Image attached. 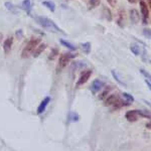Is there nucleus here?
<instances>
[{
  "instance_id": "32",
  "label": "nucleus",
  "mask_w": 151,
  "mask_h": 151,
  "mask_svg": "<svg viewBox=\"0 0 151 151\" xmlns=\"http://www.w3.org/2000/svg\"><path fill=\"white\" fill-rule=\"evenodd\" d=\"M145 82H146V84H147L148 88L150 89V86H151V85H150V82H149V80H147V79H146V80H145Z\"/></svg>"
},
{
  "instance_id": "7",
  "label": "nucleus",
  "mask_w": 151,
  "mask_h": 151,
  "mask_svg": "<svg viewBox=\"0 0 151 151\" xmlns=\"http://www.w3.org/2000/svg\"><path fill=\"white\" fill-rule=\"evenodd\" d=\"M126 119L129 121V122H135V121L138 120V117H139V114H138V110H131V111H128L125 115Z\"/></svg>"
},
{
  "instance_id": "28",
  "label": "nucleus",
  "mask_w": 151,
  "mask_h": 151,
  "mask_svg": "<svg viewBox=\"0 0 151 151\" xmlns=\"http://www.w3.org/2000/svg\"><path fill=\"white\" fill-rule=\"evenodd\" d=\"M71 119L73 121H78L79 120V115L77 113H72L71 114Z\"/></svg>"
},
{
  "instance_id": "31",
  "label": "nucleus",
  "mask_w": 151,
  "mask_h": 151,
  "mask_svg": "<svg viewBox=\"0 0 151 151\" xmlns=\"http://www.w3.org/2000/svg\"><path fill=\"white\" fill-rule=\"evenodd\" d=\"M107 2L110 4L111 6H114L115 3H116V0H107Z\"/></svg>"
},
{
  "instance_id": "2",
  "label": "nucleus",
  "mask_w": 151,
  "mask_h": 151,
  "mask_svg": "<svg viewBox=\"0 0 151 151\" xmlns=\"http://www.w3.org/2000/svg\"><path fill=\"white\" fill-rule=\"evenodd\" d=\"M40 42H41L40 38H38V37H32L31 38V39L26 43V46H24V48L22 50V52H21V57H22V59H26V57H28L30 54H32L33 50H35V48H37Z\"/></svg>"
},
{
  "instance_id": "9",
  "label": "nucleus",
  "mask_w": 151,
  "mask_h": 151,
  "mask_svg": "<svg viewBox=\"0 0 151 151\" xmlns=\"http://www.w3.org/2000/svg\"><path fill=\"white\" fill-rule=\"evenodd\" d=\"M12 44H13V37H7L3 42V50H4V52L5 54H8L10 52L11 50V48H12Z\"/></svg>"
},
{
  "instance_id": "29",
  "label": "nucleus",
  "mask_w": 151,
  "mask_h": 151,
  "mask_svg": "<svg viewBox=\"0 0 151 151\" xmlns=\"http://www.w3.org/2000/svg\"><path fill=\"white\" fill-rule=\"evenodd\" d=\"M16 37H17L18 38L22 37V30H21V29H18V30L16 31Z\"/></svg>"
},
{
  "instance_id": "8",
  "label": "nucleus",
  "mask_w": 151,
  "mask_h": 151,
  "mask_svg": "<svg viewBox=\"0 0 151 151\" xmlns=\"http://www.w3.org/2000/svg\"><path fill=\"white\" fill-rule=\"evenodd\" d=\"M50 102V97H46L43 100H42L41 103L39 104V106H38V108H37V114L38 115L43 113V112L46 111V107H48V105Z\"/></svg>"
},
{
  "instance_id": "24",
  "label": "nucleus",
  "mask_w": 151,
  "mask_h": 151,
  "mask_svg": "<svg viewBox=\"0 0 151 151\" xmlns=\"http://www.w3.org/2000/svg\"><path fill=\"white\" fill-rule=\"evenodd\" d=\"M100 3V0H90V8H94L98 6Z\"/></svg>"
},
{
  "instance_id": "16",
  "label": "nucleus",
  "mask_w": 151,
  "mask_h": 151,
  "mask_svg": "<svg viewBox=\"0 0 151 151\" xmlns=\"http://www.w3.org/2000/svg\"><path fill=\"white\" fill-rule=\"evenodd\" d=\"M61 43L63 44V46H66V48H69V50H77V46H75L73 43H71V42L67 41V40L61 39Z\"/></svg>"
},
{
  "instance_id": "10",
  "label": "nucleus",
  "mask_w": 151,
  "mask_h": 151,
  "mask_svg": "<svg viewBox=\"0 0 151 151\" xmlns=\"http://www.w3.org/2000/svg\"><path fill=\"white\" fill-rule=\"evenodd\" d=\"M46 48V43H41L40 42L39 44L35 48V50H33V52H32V57H39L40 54H42V52H44V50Z\"/></svg>"
},
{
  "instance_id": "5",
  "label": "nucleus",
  "mask_w": 151,
  "mask_h": 151,
  "mask_svg": "<svg viewBox=\"0 0 151 151\" xmlns=\"http://www.w3.org/2000/svg\"><path fill=\"white\" fill-rule=\"evenodd\" d=\"M92 74H93L92 70H87V71H85L84 73L81 75L80 79L78 80V82H77V87H80V86H82V85L86 84V83L88 82L89 79L91 78Z\"/></svg>"
},
{
  "instance_id": "35",
  "label": "nucleus",
  "mask_w": 151,
  "mask_h": 151,
  "mask_svg": "<svg viewBox=\"0 0 151 151\" xmlns=\"http://www.w3.org/2000/svg\"><path fill=\"white\" fill-rule=\"evenodd\" d=\"M151 0H148V7H150V6H151Z\"/></svg>"
},
{
  "instance_id": "27",
  "label": "nucleus",
  "mask_w": 151,
  "mask_h": 151,
  "mask_svg": "<svg viewBox=\"0 0 151 151\" xmlns=\"http://www.w3.org/2000/svg\"><path fill=\"white\" fill-rule=\"evenodd\" d=\"M140 73H141L142 75L145 77V78L147 79V80H150V75H149V74H148L147 72H146L144 69H141V70H140Z\"/></svg>"
},
{
  "instance_id": "12",
  "label": "nucleus",
  "mask_w": 151,
  "mask_h": 151,
  "mask_svg": "<svg viewBox=\"0 0 151 151\" xmlns=\"http://www.w3.org/2000/svg\"><path fill=\"white\" fill-rule=\"evenodd\" d=\"M21 8H22L24 11H26L27 13H30V10H31L30 0H23V1L21 2Z\"/></svg>"
},
{
  "instance_id": "25",
  "label": "nucleus",
  "mask_w": 151,
  "mask_h": 151,
  "mask_svg": "<svg viewBox=\"0 0 151 151\" xmlns=\"http://www.w3.org/2000/svg\"><path fill=\"white\" fill-rule=\"evenodd\" d=\"M122 22H124V15H123L122 13H120V14H119V18H118V20H117V23H118V24L120 25L121 27H123Z\"/></svg>"
},
{
  "instance_id": "23",
  "label": "nucleus",
  "mask_w": 151,
  "mask_h": 151,
  "mask_svg": "<svg viewBox=\"0 0 151 151\" xmlns=\"http://www.w3.org/2000/svg\"><path fill=\"white\" fill-rule=\"evenodd\" d=\"M104 12L106 13V18L108 19L109 21L112 20V14H111V11H110L108 8H104Z\"/></svg>"
},
{
  "instance_id": "1",
  "label": "nucleus",
  "mask_w": 151,
  "mask_h": 151,
  "mask_svg": "<svg viewBox=\"0 0 151 151\" xmlns=\"http://www.w3.org/2000/svg\"><path fill=\"white\" fill-rule=\"evenodd\" d=\"M33 19L37 21V24H39L42 28L46 29L48 31H52V32H61L65 33L59 26L52 20V19L46 17V16H39V15H34Z\"/></svg>"
},
{
  "instance_id": "34",
  "label": "nucleus",
  "mask_w": 151,
  "mask_h": 151,
  "mask_svg": "<svg viewBox=\"0 0 151 151\" xmlns=\"http://www.w3.org/2000/svg\"><path fill=\"white\" fill-rule=\"evenodd\" d=\"M146 127H147L148 129H150V123H148V124H146Z\"/></svg>"
},
{
  "instance_id": "3",
  "label": "nucleus",
  "mask_w": 151,
  "mask_h": 151,
  "mask_svg": "<svg viewBox=\"0 0 151 151\" xmlns=\"http://www.w3.org/2000/svg\"><path fill=\"white\" fill-rule=\"evenodd\" d=\"M77 54H71V52H68V54H63L59 59V66H57V71L61 72L63 68L67 67V65L70 63V61H72L73 59H75Z\"/></svg>"
},
{
  "instance_id": "18",
  "label": "nucleus",
  "mask_w": 151,
  "mask_h": 151,
  "mask_svg": "<svg viewBox=\"0 0 151 151\" xmlns=\"http://www.w3.org/2000/svg\"><path fill=\"white\" fill-rule=\"evenodd\" d=\"M130 50L135 56H139L140 54V46H137V44H131Z\"/></svg>"
},
{
  "instance_id": "14",
  "label": "nucleus",
  "mask_w": 151,
  "mask_h": 151,
  "mask_svg": "<svg viewBox=\"0 0 151 151\" xmlns=\"http://www.w3.org/2000/svg\"><path fill=\"white\" fill-rule=\"evenodd\" d=\"M42 5L46 6V8H48V10H50L52 12H54V10H56V4L54 3L52 1H42Z\"/></svg>"
},
{
  "instance_id": "20",
  "label": "nucleus",
  "mask_w": 151,
  "mask_h": 151,
  "mask_svg": "<svg viewBox=\"0 0 151 151\" xmlns=\"http://www.w3.org/2000/svg\"><path fill=\"white\" fill-rule=\"evenodd\" d=\"M138 114H139V117H145V118L150 119L149 111H146V110H138Z\"/></svg>"
},
{
  "instance_id": "33",
  "label": "nucleus",
  "mask_w": 151,
  "mask_h": 151,
  "mask_svg": "<svg viewBox=\"0 0 151 151\" xmlns=\"http://www.w3.org/2000/svg\"><path fill=\"white\" fill-rule=\"evenodd\" d=\"M128 2H130V3H135L136 2V0H127Z\"/></svg>"
},
{
  "instance_id": "11",
  "label": "nucleus",
  "mask_w": 151,
  "mask_h": 151,
  "mask_svg": "<svg viewBox=\"0 0 151 151\" xmlns=\"http://www.w3.org/2000/svg\"><path fill=\"white\" fill-rule=\"evenodd\" d=\"M118 100L119 98L117 95H110L105 99V106H113Z\"/></svg>"
},
{
  "instance_id": "19",
  "label": "nucleus",
  "mask_w": 151,
  "mask_h": 151,
  "mask_svg": "<svg viewBox=\"0 0 151 151\" xmlns=\"http://www.w3.org/2000/svg\"><path fill=\"white\" fill-rule=\"evenodd\" d=\"M111 73H112V76H113V77H114V79H115V80H116V81H117V82H118V83H119V84H120V85H123V86H126V84H125V83H124V82H123V81H122V80H121L120 76H119V75H118V73H117V72H116V71H112V72H111Z\"/></svg>"
},
{
  "instance_id": "30",
  "label": "nucleus",
  "mask_w": 151,
  "mask_h": 151,
  "mask_svg": "<svg viewBox=\"0 0 151 151\" xmlns=\"http://www.w3.org/2000/svg\"><path fill=\"white\" fill-rule=\"evenodd\" d=\"M144 35L147 37L148 38H150V30L149 29H144Z\"/></svg>"
},
{
  "instance_id": "15",
  "label": "nucleus",
  "mask_w": 151,
  "mask_h": 151,
  "mask_svg": "<svg viewBox=\"0 0 151 151\" xmlns=\"http://www.w3.org/2000/svg\"><path fill=\"white\" fill-rule=\"evenodd\" d=\"M122 97H123V100H124L126 103H128L129 105H130V104H132L134 102V97L132 95L128 94V93H123Z\"/></svg>"
},
{
  "instance_id": "21",
  "label": "nucleus",
  "mask_w": 151,
  "mask_h": 151,
  "mask_svg": "<svg viewBox=\"0 0 151 151\" xmlns=\"http://www.w3.org/2000/svg\"><path fill=\"white\" fill-rule=\"evenodd\" d=\"M5 7L7 8L8 10H10V11L15 12V6L12 3H10V2H5Z\"/></svg>"
},
{
  "instance_id": "4",
  "label": "nucleus",
  "mask_w": 151,
  "mask_h": 151,
  "mask_svg": "<svg viewBox=\"0 0 151 151\" xmlns=\"http://www.w3.org/2000/svg\"><path fill=\"white\" fill-rule=\"evenodd\" d=\"M139 5H140V9H141V14H142V17H143V23H147V20L149 19L150 16V11H149V7H148L147 3L143 0H140L139 2Z\"/></svg>"
},
{
  "instance_id": "26",
  "label": "nucleus",
  "mask_w": 151,
  "mask_h": 151,
  "mask_svg": "<svg viewBox=\"0 0 151 151\" xmlns=\"http://www.w3.org/2000/svg\"><path fill=\"white\" fill-rule=\"evenodd\" d=\"M57 54H59V50H56V48H54V50H52V54H50V59H54V57L57 56Z\"/></svg>"
},
{
  "instance_id": "13",
  "label": "nucleus",
  "mask_w": 151,
  "mask_h": 151,
  "mask_svg": "<svg viewBox=\"0 0 151 151\" xmlns=\"http://www.w3.org/2000/svg\"><path fill=\"white\" fill-rule=\"evenodd\" d=\"M130 18H131V21H132L133 23H137L139 22V13H138V11L136 9H132L130 10Z\"/></svg>"
},
{
  "instance_id": "22",
  "label": "nucleus",
  "mask_w": 151,
  "mask_h": 151,
  "mask_svg": "<svg viewBox=\"0 0 151 151\" xmlns=\"http://www.w3.org/2000/svg\"><path fill=\"white\" fill-rule=\"evenodd\" d=\"M110 90H111V88H108V89H106V90L104 91V92L102 93L101 95H100V99H101V100H104V99H105V98L107 97V95H109Z\"/></svg>"
},
{
  "instance_id": "6",
  "label": "nucleus",
  "mask_w": 151,
  "mask_h": 151,
  "mask_svg": "<svg viewBox=\"0 0 151 151\" xmlns=\"http://www.w3.org/2000/svg\"><path fill=\"white\" fill-rule=\"evenodd\" d=\"M104 87V82L101 80H95L92 83V86H91V91H92L93 94H97L100 90H102Z\"/></svg>"
},
{
  "instance_id": "17",
  "label": "nucleus",
  "mask_w": 151,
  "mask_h": 151,
  "mask_svg": "<svg viewBox=\"0 0 151 151\" xmlns=\"http://www.w3.org/2000/svg\"><path fill=\"white\" fill-rule=\"evenodd\" d=\"M81 48H82L83 52H85L86 54H90V52H91V43L90 42H85V43H83L82 46H81Z\"/></svg>"
},
{
  "instance_id": "36",
  "label": "nucleus",
  "mask_w": 151,
  "mask_h": 151,
  "mask_svg": "<svg viewBox=\"0 0 151 151\" xmlns=\"http://www.w3.org/2000/svg\"><path fill=\"white\" fill-rule=\"evenodd\" d=\"M1 39H2V33H0V41H1Z\"/></svg>"
}]
</instances>
